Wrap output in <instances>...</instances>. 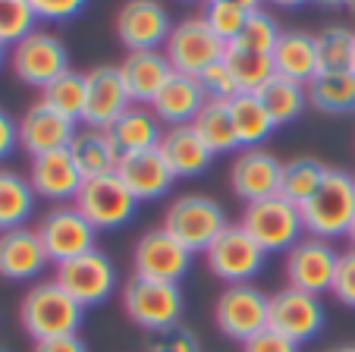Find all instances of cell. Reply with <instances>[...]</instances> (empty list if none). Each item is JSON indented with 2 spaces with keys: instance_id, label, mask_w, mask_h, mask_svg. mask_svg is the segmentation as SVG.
Returning <instances> with one entry per match:
<instances>
[{
  "instance_id": "6da1fadb",
  "label": "cell",
  "mask_w": 355,
  "mask_h": 352,
  "mask_svg": "<svg viewBox=\"0 0 355 352\" xmlns=\"http://www.w3.org/2000/svg\"><path fill=\"white\" fill-rule=\"evenodd\" d=\"M82 315H85V308L54 277L32 283L19 302V321L35 343L79 333Z\"/></svg>"
},
{
  "instance_id": "7a4b0ae2",
  "label": "cell",
  "mask_w": 355,
  "mask_h": 352,
  "mask_svg": "<svg viewBox=\"0 0 355 352\" xmlns=\"http://www.w3.org/2000/svg\"><path fill=\"white\" fill-rule=\"evenodd\" d=\"M302 224L309 236L318 240H343L355 224V176L327 167L318 192L302 205Z\"/></svg>"
},
{
  "instance_id": "3957f363",
  "label": "cell",
  "mask_w": 355,
  "mask_h": 352,
  "mask_svg": "<svg viewBox=\"0 0 355 352\" xmlns=\"http://www.w3.org/2000/svg\"><path fill=\"white\" fill-rule=\"evenodd\" d=\"M164 230L182 242L192 255H205L208 246L230 226V217L223 211L220 201L201 192H186L176 195L164 211Z\"/></svg>"
},
{
  "instance_id": "277c9868",
  "label": "cell",
  "mask_w": 355,
  "mask_h": 352,
  "mask_svg": "<svg viewBox=\"0 0 355 352\" xmlns=\"http://www.w3.org/2000/svg\"><path fill=\"white\" fill-rule=\"evenodd\" d=\"M239 226L264 249L268 255H286L295 242L305 236V224H302V208L286 201L283 195H270V199L252 201L242 208Z\"/></svg>"
},
{
  "instance_id": "5b68a950",
  "label": "cell",
  "mask_w": 355,
  "mask_h": 352,
  "mask_svg": "<svg viewBox=\"0 0 355 352\" xmlns=\"http://www.w3.org/2000/svg\"><path fill=\"white\" fill-rule=\"evenodd\" d=\"M123 312L135 327L148 333H161L180 324L182 318V290L180 283H164V280L129 277L120 292Z\"/></svg>"
},
{
  "instance_id": "8992f818",
  "label": "cell",
  "mask_w": 355,
  "mask_h": 352,
  "mask_svg": "<svg viewBox=\"0 0 355 352\" xmlns=\"http://www.w3.org/2000/svg\"><path fill=\"white\" fill-rule=\"evenodd\" d=\"M10 69L22 85H32L44 92L54 79H60L69 67V51L63 44L60 35L47 32V28H35L32 35L10 47Z\"/></svg>"
},
{
  "instance_id": "52a82bcc",
  "label": "cell",
  "mask_w": 355,
  "mask_h": 352,
  "mask_svg": "<svg viewBox=\"0 0 355 352\" xmlns=\"http://www.w3.org/2000/svg\"><path fill=\"white\" fill-rule=\"evenodd\" d=\"M214 324L223 337L236 343H248L270 327V296L255 283L223 286L214 305Z\"/></svg>"
},
{
  "instance_id": "ba28073f",
  "label": "cell",
  "mask_w": 355,
  "mask_h": 352,
  "mask_svg": "<svg viewBox=\"0 0 355 352\" xmlns=\"http://www.w3.org/2000/svg\"><path fill=\"white\" fill-rule=\"evenodd\" d=\"M264 261H268V252L239 224H230L205 252V265L223 286L252 283L264 271Z\"/></svg>"
},
{
  "instance_id": "9c48e42d",
  "label": "cell",
  "mask_w": 355,
  "mask_h": 352,
  "mask_svg": "<svg viewBox=\"0 0 355 352\" xmlns=\"http://www.w3.org/2000/svg\"><path fill=\"white\" fill-rule=\"evenodd\" d=\"M35 230L44 242L51 265H63V261H73L98 249V230L88 224L85 214L76 205H54L51 211L41 214Z\"/></svg>"
},
{
  "instance_id": "30bf717a",
  "label": "cell",
  "mask_w": 355,
  "mask_h": 352,
  "mask_svg": "<svg viewBox=\"0 0 355 352\" xmlns=\"http://www.w3.org/2000/svg\"><path fill=\"white\" fill-rule=\"evenodd\" d=\"M116 277L120 274H116L114 258L107 252H101V249L79 255L73 261H63V265H54V280L82 308L104 305L116 290Z\"/></svg>"
},
{
  "instance_id": "8fae6325",
  "label": "cell",
  "mask_w": 355,
  "mask_h": 352,
  "mask_svg": "<svg viewBox=\"0 0 355 352\" xmlns=\"http://www.w3.org/2000/svg\"><path fill=\"white\" fill-rule=\"evenodd\" d=\"M73 205L85 214V220L94 226L98 233L104 230H120L139 211V201L135 195L123 186V180L116 173L110 176H94V180H85L79 189V195L73 199Z\"/></svg>"
},
{
  "instance_id": "7c38bea8",
  "label": "cell",
  "mask_w": 355,
  "mask_h": 352,
  "mask_svg": "<svg viewBox=\"0 0 355 352\" xmlns=\"http://www.w3.org/2000/svg\"><path fill=\"white\" fill-rule=\"evenodd\" d=\"M195 255L182 246L176 236H170L164 226H151L135 240L132 249V274L145 280H164V283H180L192 271Z\"/></svg>"
},
{
  "instance_id": "4fadbf2b",
  "label": "cell",
  "mask_w": 355,
  "mask_h": 352,
  "mask_svg": "<svg viewBox=\"0 0 355 352\" xmlns=\"http://www.w3.org/2000/svg\"><path fill=\"white\" fill-rule=\"evenodd\" d=\"M164 53H167L173 73L198 76L201 69H208L211 63L223 60L227 44L211 32L205 16H189V19H182L173 26L167 44H164Z\"/></svg>"
},
{
  "instance_id": "5bb4252c",
  "label": "cell",
  "mask_w": 355,
  "mask_h": 352,
  "mask_svg": "<svg viewBox=\"0 0 355 352\" xmlns=\"http://www.w3.org/2000/svg\"><path fill=\"white\" fill-rule=\"evenodd\" d=\"M173 26V16L161 0H126L114 19L116 41L126 51H164Z\"/></svg>"
},
{
  "instance_id": "9a60e30c",
  "label": "cell",
  "mask_w": 355,
  "mask_h": 352,
  "mask_svg": "<svg viewBox=\"0 0 355 352\" xmlns=\"http://www.w3.org/2000/svg\"><path fill=\"white\" fill-rule=\"evenodd\" d=\"M336 265H340V252L334 249V242L318 240V236H302L293 249L286 252V286L311 296H324L334 290Z\"/></svg>"
},
{
  "instance_id": "2e32d148",
  "label": "cell",
  "mask_w": 355,
  "mask_h": 352,
  "mask_svg": "<svg viewBox=\"0 0 355 352\" xmlns=\"http://www.w3.org/2000/svg\"><path fill=\"white\" fill-rule=\"evenodd\" d=\"M270 327L299 346L311 343L327 327V308H324L321 296L283 286V290L270 292Z\"/></svg>"
},
{
  "instance_id": "e0dca14e",
  "label": "cell",
  "mask_w": 355,
  "mask_h": 352,
  "mask_svg": "<svg viewBox=\"0 0 355 352\" xmlns=\"http://www.w3.org/2000/svg\"><path fill=\"white\" fill-rule=\"evenodd\" d=\"M132 107L126 85H123L120 67L101 63L85 73V110H82V126L110 129L123 113Z\"/></svg>"
},
{
  "instance_id": "ac0fdd59",
  "label": "cell",
  "mask_w": 355,
  "mask_h": 352,
  "mask_svg": "<svg viewBox=\"0 0 355 352\" xmlns=\"http://www.w3.org/2000/svg\"><path fill=\"white\" fill-rule=\"evenodd\" d=\"M280 176L283 160H277L268 148H239L230 164V189L245 205L280 195Z\"/></svg>"
},
{
  "instance_id": "d6986e66",
  "label": "cell",
  "mask_w": 355,
  "mask_h": 352,
  "mask_svg": "<svg viewBox=\"0 0 355 352\" xmlns=\"http://www.w3.org/2000/svg\"><path fill=\"white\" fill-rule=\"evenodd\" d=\"M16 123H19V148L28 158H41V154L69 148V142L79 133V123L57 113L44 101H35L32 107H26V113Z\"/></svg>"
},
{
  "instance_id": "ffe728a7",
  "label": "cell",
  "mask_w": 355,
  "mask_h": 352,
  "mask_svg": "<svg viewBox=\"0 0 355 352\" xmlns=\"http://www.w3.org/2000/svg\"><path fill=\"white\" fill-rule=\"evenodd\" d=\"M47 267H51V258L35 226H16V230L0 233V277L3 280L38 283Z\"/></svg>"
},
{
  "instance_id": "44dd1931",
  "label": "cell",
  "mask_w": 355,
  "mask_h": 352,
  "mask_svg": "<svg viewBox=\"0 0 355 352\" xmlns=\"http://www.w3.org/2000/svg\"><path fill=\"white\" fill-rule=\"evenodd\" d=\"M26 176L32 183L35 195L41 201H54V205H73V199L79 195L82 183H85V176L79 173L73 154H69V148L32 158Z\"/></svg>"
},
{
  "instance_id": "7402d4cb",
  "label": "cell",
  "mask_w": 355,
  "mask_h": 352,
  "mask_svg": "<svg viewBox=\"0 0 355 352\" xmlns=\"http://www.w3.org/2000/svg\"><path fill=\"white\" fill-rule=\"evenodd\" d=\"M116 176H120L123 186L135 195L139 205L167 199L170 189L176 186L173 170L167 167V160L161 158L157 148L155 151H139V154H129V158H120Z\"/></svg>"
},
{
  "instance_id": "603a6c76",
  "label": "cell",
  "mask_w": 355,
  "mask_h": 352,
  "mask_svg": "<svg viewBox=\"0 0 355 352\" xmlns=\"http://www.w3.org/2000/svg\"><path fill=\"white\" fill-rule=\"evenodd\" d=\"M116 67H120L123 85H126L132 104H145V107H151L157 92L173 76V67H170L164 51H126V57Z\"/></svg>"
},
{
  "instance_id": "cb8c5ba5",
  "label": "cell",
  "mask_w": 355,
  "mask_h": 352,
  "mask_svg": "<svg viewBox=\"0 0 355 352\" xmlns=\"http://www.w3.org/2000/svg\"><path fill=\"white\" fill-rule=\"evenodd\" d=\"M157 151L167 160V167L173 170L176 180L201 176L211 167V160H214V151L201 142V135L192 126H167L161 135Z\"/></svg>"
},
{
  "instance_id": "d4e9b609",
  "label": "cell",
  "mask_w": 355,
  "mask_h": 352,
  "mask_svg": "<svg viewBox=\"0 0 355 352\" xmlns=\"http://www.w3.org/2000/svg\"><path fill=\"white\" fill-rule=\"evenodd\" d=\"M274 73L283 79H293L299 85H309L318 73H321V60H318V41L311 32H302V28H289L280 35L274 53Z\"/></svg>"
},
{
  "instance_id": "484cf974",
  "label": "cell",
  "mask_w": 355,
  "mask_h": 352,
  "mask_svg": "<svg viewBox=\"0 0 355 352\" xmlns=\"http://www.w3.org/2000/svg\"><path fill=\"white\" fill-rule=\"evenodd\" d=\"M205 92H201L195 76L173 73L170 82L157 92V98L151 101V110L164 126H192V120L198 117V110L205 107Z\"/></svg>"
},
{
  "instance_id": "4316f807",
  "label": "cell",
  "mask_w": 355,
  "mask_h": 352,
  "mask_svg": "<svg viewBox=\"0 0 355 352\" xmlns=\"http://www.w3.org/2000/svg\"><path fill=\"white\" fill-rule=\"evenodd\" d=\"M164 123L155 117V110L145 104H132L120 120L107 129L110 142L114 148L120 151V158H129V154H139V151H155L161 145V135H164Z\"/></svg>"
},
{
  "instance_id": "83f0119b",
  "label": "cell",
  "mask_w": 355,
  "mask_h": 352,
  "mask_svg": "<svg viewBox=\"0 0 355 352\" xmlns=\"http://www.w3.org/2000/svg\"><path fill=\"white\" fill-rule=\"evenodd\" d=\"M69 154H73L76 167L85 180L94 176H110L120 167V151L114 148L107 129H92V126H79L76 139L69 142Z\"/></svg>"
},
{
  "instance_id": "f1b7e54d",
  "label": "cell",
  "mask_w": 355,
  "mask_h": 352,
  "mask_svg": "<svg viewBox=\"0 0 355 352\" xmlns=\"http://www.w3.org/2000/svg\"><path fill=\"white\" fill-rule=\"evenodd\" d=\"M309 107L327 117L355 113V73L352 69H321L309 82Z\"/></svg>"
},
{
  "instance_id": "f546056e",
  "label": "cell",
  "mask_w": 355,
  "mask_h": 352,
  "mask_svg": "<svg viewBox=\"0 0 355 352\" xmlns=\"http://www.w3.org/2000/svg\"><path fill=\"white\" fill-rule=\"evenodd\" d=\"M35 205H38V195H35L28 176L10 170V167H0V233L28 226Z\"/></svg>"
},
{
  "instance_id": "4dcf8cb0",
  "label": "cell",
  "mask_w": 355,
  "mask_h": 352,
  "mask_svg": "<svg viewBox=\"0 0 355 352\" xmlns=\"http://www.w3.org/2000/svg\"><path fill=\"white\" fill-rule=\"evenodd\" d=\"M230 113H233L239 148H264V142L277 133L274 117L268 113L258 94H236L230 101Z\"/></svg>"
},
{
  "instance_id": "1f68e13d",
  "label": "cell",
  "mask_w": 355,
  "mask_h": 352,
  "mask_svg": "<svg viewBox=\"0 0 355 352\" xmlns=\"http://www.w3.org/2000/svg\"><path fill=\"white\" fill-rule=\"evenodd\" d=\"M255 94L261 98V104L268 107L270 117H274L277 129L295 123L302 113L309 110V88L293 79H283V76H277V73L270 76Z\"/></svg>"
},
{
  "instance_id": "d6a6232c",
  "label": "cell",
  "mask_w": 355,
  "mask_h": 352,
  "mask_svg": "<svg viewBox=\"0 0 355 352\" xmlns=\"http://www.w3.org/2000/svg\"><path fill=\"white\" fill-rule=\"evenodd\" d=\"M192 129L201 135V142L217 154L239 151V139H236L233 113H230V101H205L198 117L192 120Z\"/></svg>"
},
{
  "instance_id": "836d02e7",
  "label": "cell",
  "mask_w": 355,
  "mask_h": 352,
  "mask_svg": "<svg viewBox=\"0 0 355 352\" xmlns=\"http://www.w3.org/2000/svg\"><path fill=\"white\" fill-rule=\"evenodd\" d=\"M327 164H321L318 158H293L283 164V176H280V195L293 205H305L311 195L318 192Z\"/></svg>"
},
{
  "instance_id": "e575fe53",
  "label": "cell",
  "mask_w": 355,
  "mask_h": 352,
  "mask_svg": "<svg viewBox=\"0 0 355 352\" xmlns=\"http://www.w3.org/2000/svg\"><path fill=\"white\" fill-rule=\"evenodd\" d=\"M230 73H233L236 85H239V94H255L264 82L274 76V60L270 53H255V51H242L236 44H227V53H223Z\"/></svg>"
},
{
  "instance_id": "d590c367",
  "label": "cell",
  "mask_w": 355,
  "mask_h": 352,
  "mask_svg": "<svg viewBox=\"0 0 355 352\" xmlns=\"http://www.w3.org/2000/svg\"><path fill=\"white\" fill-rule=\"evenodd\" d=\"M41 101L82 126V110H85V73L67 69L60 79H54L44 92H41Z\"/></svg>"
},
{
  "instance_id": "8d00e7d4",
  "label": "cell",
  "mask_w": 355,
  "mask_h": 352,
  "mask_svg": "<svg viewBox=\"0 0 355 352\" xmlns=\"http://www.w3.org/2000/svg\"><path fill=\"white\" fill-rule=\"evenodd\" d=\"M318 41V60L321 69H352V44H355V28L330 22L315 35Z\"/></svg>"
},
{
  "instance_id": "74e56055",
  "label": "cell",
  "mask_w": 355,
  "mask_h": 352,
  "mask_svg": "<svg viewBox=\"0 0 355 352\" xmlns=\"http://www.w3.org/2000/svg\"><path fill=\"white\" fill-rule=\"evenodd\" d=\"M35 28H38V16L28 0H0V41L3 44H19Z\"/></svg>"
},
{
  "instance_id": "f35d334b",
  "label": "cell",
  "mask_w": 355,
  "mask_h": 352,
  "mask_svg": "<svg viewBox=\"0 0 355 352\" xmlns=\"http://www.w3.org/2000/svg\"><path fill=\"white\" fill-rule=\"evenodd\" d=\"M280 26H277V19L270 13H264V10H252L248 13V22L245 28H242V35L233 41L236 47H242V51H255V53H274L277 41H280Z\"/></svg>"
},
{
  "instance_id": "ab89813d",
  "label": "cell",
  "mask_w": 355,
  "mask_h": 352,
  "mask_svg": "<svg viewBox=\"0 0 355 352\" xmlns=\"http://www.w3.org/2000/svg\"><path fill=\"white\" fill-rule=\"evenodd\" d=\"M248 13H252V10H242V7H236V3H223V0H208L205 10H201L205 22H208L211 32H214L223 44H233V41L239 38L248 22Z\"/></svg>"
},
{
  "instance_id": "60d3db41",
  "label": "cell",
  "mask_w": 355,
  "mask_h": 352,
  "mask_svg": "<svg viewBox=\"0 0 355 352\" xmlns=\"http://www.w3.org/2000/svg\"><path fill=\"white\" fill-rule=\"evenodd\" d=\"M195 79H198L201 92H205V98H208V101H233L236 94H239V85H236V79H233V73H230L227 60L211 63V67L201 69Z\"/></svg>"
},
{
  "instance_id": "b9f144b4",
  "label": "cell",
  "mask_w": 355,
  "mask_h": 352,
  "mask_svg": "<svg viewBox=\"0 0 355 352\" xmlns=\"http://www.w3.org/2000/svg\"><path fill=\"white\" fill-rule=\"evenodd\" d=\"M145 352H201V343L189 327H170V330L151 333V340L145 343Z\"/></svg>"
},
{
  "instance_id": "7bdbcfd3",
  "label": "cell",
  "mask_w": 355,
  "mask_h": 352,
  "mask_svg": "<svg viewBox=\"0 0 355 352\" xmlns=\"http://www.w3.org/2000/svg\"><path fill=\"white\" fill-rule=\"evenodd\" d=\"M340 305L355 308V249L340 252V265H336V277H334V290H330Z\"/></svg>"
},
{
  "instance_id": "ee69618b",
  "label": "cell",
  "mask_w": 355,
  "mask_h": 352,
  "mask_svg": "<svg viewBox=\"0 0 355 352\" xmlns=\"http://www.w3.org/2000/svg\"><path fill=\"white\" fill-rule=\"evenodd\" d=\"M38 22H69L88 7V0H28Z\"/></svg>"
},
{
  "instance_id": "f6af8a7d",
  "label": "cell",
  "mask_w": 355,
  "mask_h": 352,
  "mask_svg": "<svg viewBox=\"0 0 355 352\" xmlns=\"http://www.w3.org/2000/svg\"><path fill=\"white\" fill-rule=\"evenodd\" d=\"M242 352H302V346L293 343L289 337H283V333H277L274 327H268L248 343H242Z\"/></svg>"
},
{
  "instance_id": "bcb514c9",
  "label": "cell",
  "mask_w": 355,
  "mask_h": 352,
  "mask_svg": "<svg viewBox=\"0 0 355 352\" xmlns=\"http://www.w3.org/2000/svg\"><path fill=\"white\" fill-rule=\"evenodd\" d=\"M16 148H19V123L0 107V164L13 158Z\"/></svg>"
},
{
  "instance_id": "7dc6e473",
  "label": "cell",
  "mask_w": 355,
  "mask_h": 352,
  "mask_svg": "<svg viewBox=\"0 0 355 352\" xmlns=\"http://www.w3.org/2000/svg\"><path fill=\"white\" fill-rule=\"evenodd\" d=\"M32 352H88V346L82 343L79 333H73V337H54V340H41V343H35Z\"/></svg>"
},
{
  "instance_id": "c3c4849f",
  "label": "cell",
  "mask_w": 355,
  "mask_h": 352,
  "mask_svg": "<svg viewBox=\"0 0 355 352\" xmlns=\"http://www.w3.org/2000/svg\"><path fill=\"white\" fill-rule=\"evenodd\" d=\"M268 3H274V7H283V10H295V7H305V3H311V0H268Z\"/></svg>"
},
{
  "instance_id": "681fc988",
  "label": "cell",
  "mask_w": 355,
  "mask_h": 352,
  "mask_svg": "<svg viewBox=\"0 0 355 352\" xmlns=\"http://www.w3.org/2000/svg\"><path fill=\"white\" fill-rule=\"evenodd\" d=\"M315 3H321V7H327V10H343V7H352V0H315Z\"/></svg>"
},
{
  "instance_id": "f907efd6",
  "label": "cell",
  "mask_w": 355,
  "mask_h": 352,
  "mask_svg": "<svg viewBox=\"0 0 355 352\" xmlns=\"http://www.w3.org/2000/svg\"><path fill=\"white\" fill-rule=\"evenodd\" d=\"M223 3H236V7H242V10H261L264 0H223Z\"/></svg>"
},
{
  "instance_id": "816d5d0a",
  "label": "cell",
  "mask_w": 355,
  "mask_h": 352,
  "mask_svg": "<svg viewBox=\"0 0 355 352\" xmlns=\"http://www.w3.org/2000/svg\"><path fill=\"white\" fill-rule=\"evenodd\" d=\"M7 60H10V47L3 44V41H0V67H3Z\"/></svg>"
},
{
  "instance_id": "f5cc1de1",
  "label": "cell",
  "mask_w": 355,
  "mask_h": 352,
  "mask_svg": "<svg viewBox=\"0 0 355 352\" xmlns=\"http://www.w3.org/2000/svg\"><path fill=\"white\" fill-rule=\"evenodd\" d=\"M346 240H349V249H355V224H352V230H349Z\"/></svg>"
},
{
  "instance_id": "db71d44e",
  "label": "cell",
  "mask_w": 355,
  "mask_h": 352,
  "mask_svg": "<svg viewBox=\"0 0 355 352\" xmlns=\"http://www.w3.org/2000/svg\"><path fill=\"white\" fill-rule=\"evenodd\" d=\"M334 352H355V343L352 346H340V349H334Z\"/></svg>"
},
{
  "instance_id": "11a10c76",
  "label": "cell",
  "mask_w": 355,
  "mask_h": 352,
  "mask_svg": "<svg viewBox=\"0 0 355 352\" xmlns=\"http://www.w3.org/2000/svg\"><path fill=\"white\" fill-rule=\"evenodd\" d=\"M352 73H355V44H352Z\"/></svg>"
},
{
  "instance_id": "9f6ffc18",
  "label": "cell",
  "mask_w": 355,
  "mask_h": 352,
  "mask_svg": "<svg viewBox=\"0 0 355 352\" xmlns=\"http://www.w3.org/2000/svg\"><path fill=\"white\" fill-rule=\"evenodd\" d=\"M186 3H208V0H186Z\"/></svg>"
},
{
  "instance_id": "6f0895ef",
  "label": "cell",
  "mask_w": 355,
  "mask_h": 352,
  "mask_svg": "<svg viewBox=\"0 0 355 352\" xmlns=\"http://www.w3.org/2000/svg\"><path fill=\"white\" fill-rule=\"evenodd\" d=\"M349 10H352V16H355V0H352V7H349Z\"/></svg>"
},
{
  "instance_id": "680465c9",
  "label": "cell",
  "mask_w": 355,
  "mask_h": 352,
  "mask_svg": "<svg viewBox=\"0 0 355 352\" xmlns=\"http://www.w3.org/2000/svg\"><path fill=\"white\" fill-rule=\"evenodd\" d=\"M0 352H7V346H0Z\"/></svg>"
}]
</instances>
